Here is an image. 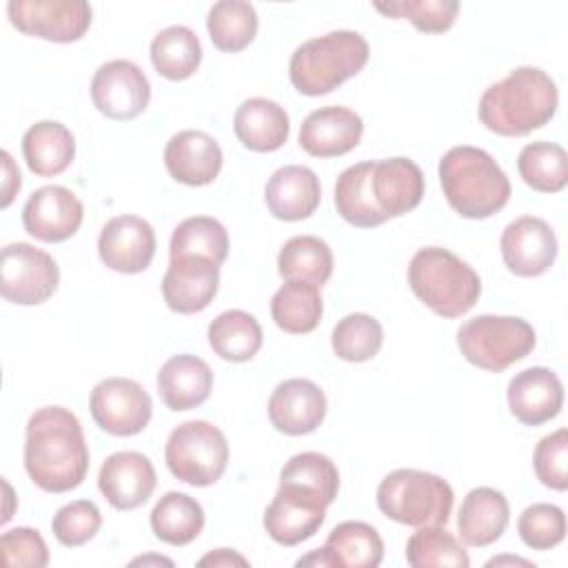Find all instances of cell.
<instances>
[{"label":"cell","instance_id":"1","mask_svg":"<svg viewBox=\"0 0 568 568\" xmlns=\"http://www.w3.org/2000/svg\"><path fill=\"white\" fill-rule=\"evenodd\" d=\"M24 468L44 493H67L84 481L89 448L82 424L69 408L44 406L29 417Z\"/></svg>","mask_w":568,"mask_h":568},{"label":"cell","instance_id":"2","mask_svg":"<svg viewBox=\"0 0 568 568\" xmlns=\"http://www.w3.org/2000/svg\"><path fill=\"white\" fill-rule=\"evenodd\" d=\"M555 80L537 67H517L479 98L481 124L504 138H521L548 124L557 111Z\"/></svg>","mask_w":568,"mask_h":568},{"label":"cell","instance_id":"3","mask_svg":"<svg viewBox=\"0 0 568 568\" xmlns=\"http://www.w3.org/2000/svg\"><path fill=\"white\" fill-rule=\"evenodd\" d=\"M439 182L448 204L468 220H486L510 200V180L490 153L453 146L439 160Z\"/></svg>","mask_w":568,"mask_h":568},{"label":"cell","instance_id":"4","mask_svg":"<svg viewBox=\"0 0 568 568\" xmlns=\"http://www.w3.org/2000/svg\"><path fill=\"white\" fill-rule=\"evenodd\" d=\"M371 49L362 33L339 29L302 42L288 62L291 84L302 95H324L357 75L368 62Z\"/></svg>","mask_w":568,"mask_h":568},{"label":"cell","instance_id":"5","mask_svg":"<svg viewBox=\"0 0 568 568\" xmlns=\"http://www.w3.org/2000/svg\"><path fill=\"white\" fill-rule=\"evenodd\" d=\"M408 284L433 313L448 320L466 315L481 293L475 268L442 246H424L410 257Z\"/></svg>","mask_w":568,"mask_h":568},{"label":"cell","instance_id":"6","mask_svg":"<svg viewBox=\"0 0 568 568\" xmlns=\"http://www.w3.org/2000/svg\"><path fill=\"white\" fill-rule=\"evenodd\" d=\"M453 501L450 484L426 470L397 468L377 486V508L404 526H446Z\"/></svg>","mask_w":568,"mask_h":568},{"label":"cell","instance_id":"7","mask_svg":"<svg viewBox=\"0 0 568 568\" xmlns=\"http://www.w3.org/2000/svg\"><path fill=\"white\" fill-rule=\"evenodd\" d=\"M535 344V328L513 315H477L457 331V346L466 362L490 373H501L524 359Z\"/></svg>","mask_w":568,"mask_h":568},{"label":"cell","instance_id":"8","mask_svg":"<svg viewBox=\"0 0 568 568\" xmlns=\"http://www.w3.org/2000/svg\"><path fill=\"white\" fill-rule=\"evenodd\" d=\"M164 459L171 475L189 486L215 484L229 464V444L224 433L204 419L178 424L164 446Z\"/></svg>","mask_w":568,"mask_h":568},{"label":"cell","instance_id":"9","mask_svg":"<svg viewBox=\"0 0 568 568\" xmlns=\"http://www.w3.org/2000/svg\"><path fill=\"white\" fill-rule=\"evenodd\" d=\"M60 282L55 260L33 244L13 242L2 248L0 293L7 302L36 306L47 302Z\"/></svg>","mask_w":568,"mask_h":568},{"label":"cell","instance_id":"10","mask_svg":"<svg viewBox=\"0 0 568 568\" xmlns=\"http://www.w3.org/2000/svg\"><path fill=\"white\" fill-rule=\"evenodd\" d=\"M7 16L20 33L60 44L80 40L91 27L84 0H11Z\"/></svg>","mask_w":568,"mask_h":568},{"label":"cell","instance_id":"11","mask_svg":"<svg viewBox=\"0 0 568 568\" xmlns=\"http://www.w3.org/2000/svg\"><path fill=\"white\" fill-rule=\"evenodd\" d=\"M93 422L109 435L131 437L142 433L153 415L151 395L129 377L98 382L89 399Z\"/></svg>","mask_w":568,"mask_h":568},{"label":"cell","instance_id":"12","mask_svg":"<svg viewBox=\"0 0 568 568\" xmlns=\"http://www.w3.org/2000/svg\"><path fill=\"white\" fill-rule=\"evenodd\" d=\"M91 100L111 120H133L149 106L151 84L135 62L109 60L93 73Z\"/></svg>","mask_w":568,"mask_h":568},{"label":"cell","instance_id":"13","mask_svg":"<svg viewBox=\"0 0 568 568\" xmlns=\"http://www.w3.org/2000/svg\"><path fill=\"white\" fill-rule=\"evenodd\" d=\"M326 506L317 493L280 484L273 501L264 510V528L273 541L297 546L320 530L326 519Z\"/></svg>","mask_w":568,"mask_h":568},{"label":"cell","instance_id":"14","mask_svg":"<svg viewBox=\"0 0 568 568\" xmlns=\"http://www.w3.org/2000/svg\"><path fill=\"white\" fill-rule=\"evenodd\" d=\"M84 206L73 191L60 184L40 186L22 206L24 231L40 242H64L73 237L82 224Z\"/></svg>","mask_w":568,"mask_h":568},{"label":"cell","instance_id":"15","mask_svg":"<svg viewBox=\"0 0 568 568\" xmlns=\"http://www.w3.org/2000/svg\"><path fill=\"white\" fill-rule=\"evenodd\" d=\"M98 255L115 273H142L155 255V231L144 217L115 215L100 231Z\"/></svg>","mask_w":568,"mask_h":568},{"label":"cell","instance_id":"16","mask_svg":"<svg viewBox=\"0 0 568 568\" xmlns=\"http://www.w3.org/2000/svg\"><path fill=\"white\" fill-rule=\"evenodd\" d=\"M504 264L519 277L546 273L557 257V237L550 224L535 215L513 220L499 240Z\"/></svg>","mask_w":568,"mask_h":568},{"label":"cell","instance_id":"17","mask_svg":"<svg viewBox=\"0 0 568 568\" xmlns=\"http://www.w3.org/2000/svg\"><path fill=\"white\" fill-rule=\"evenodd\" d=\"M220 286V264L186 255L173 257L162 277V295L173 313L191 315L204 311Z\"/></svg>","mask_w":568,"mask_h":568},{"label":"cell","instance_id":"18","mask_svg":"<svg viewBox=\"0 0 568 568\" xmlns=\"http://www.w3.org/2000/svg\"><path fill=\"white\" fill-rule=\"evenodd\" d=\"M158 484L151 459L135 450H120L104 459L98 488L115 510H133L149 501Z\"/></svg>","mask_w":568,"mask_h":568},{"label":"cell","instance_id":"19","mask_svg":"<svg viewBox=\"0 0 568 568\" xmlns=\"http://www.w3.org/2000/svg\"><path fill=\"white\" fill-rule=\"evenodd\" d=\"M324 417L326 395L311 379H284L268 397V419L275 430L284 435H308L324 422Z\"/></svg>","mask_w":568,"mask_h":568},{"label":"cell","instance_id":"20","mask_svg":"<svg viewBox=\"0 0 568 568\" xmlns=\"http://www.w3.org/2000/svg\"><path fill=\"white\" fill-rule=\"evenodd\" d=\"M371 195L384 220L413 211L424 197V173L408 158L371 160Z\"/></svg>","mask_w":568,"mask_h":568},{"label":"cell","instance_id":"21","mask_svg":"<svg viewBox=\"0 0 568 568\" xmlns=\"http://www.w3.org/2000/svg\"><path fill=\"white\" fill-rule=\"evenodd\" d=\"M364 133L362 118L348 106H322L300 126V146L313 158H337L353 151Z\"/></svg>","mask_w":568,"mask_h":568},{"label":"cell","instance_id":"22","mask_svg":"<svg viewBox=\"0 0 568 568\" xmlns=\"http://www.w3.org/2000/svg\"><path fill=\"white\" fill-rule=\"evenodd\" d=\"M508 408L526 426H541L555 419L564 404V386L557 373L546 366L519 371L508 382Z\"/></svg>","mask_w":568,"mask_h":568},{"label":"cell","instance_id":"23","mask_svg":"<svg viewBox=\"0 0 568 568\" xmlns=\"http://www.w3.org/2000/svg\"><path fill=\"white\" fill-rule=\"evenodd\" d=\"M222 160L217 140L195 129L175 133L164 149V166L169 175L186 186L211 184L220 175Z\"/></svg>","mask_w":568,"mask_h":568},{"label":"cell","instance_id":"24","mask_svg":"<svg viewBox=\"0 0 568 568\" xmlns=\"http://www.w3.org/2000/svg\"><path fill=\"white\" fill-rule=\"evenodd\" d=\"M322 189L315 171L302 164L280 166L266 182L264 200L273 217L284 222L306 220L320 206Z\"/></svg>","mask_w":568,"mask_h":568},{"label":"cell","instance_id":"25","mask_svg":"<svg viewBox=\"0 0 568 568\" xmlns=\"http://www.w3.org/2000/svg\"><path fill=\"white\" fill-rule=\"evenodd\" d=\"M213 388V371L195 355L169 357L158 373V393L169 410L182 413L202 406Z\"/></svg>","mask_w":568,"mask_h":568},{"label":"cell","instance_id":"26","mask_svg":"<svg viewBox=\"0 0 568 568\" xmlns=\"http://www.w3.org/2000/svg\"><path fill=\"white\" fill-rule=\"evenodd\" d=\"M510 521V506L504 493L479 486L473 488L459 508L457 528L464 544L481 548L495 544Z\"/></svg>","mask_w":568,"mask_h":568},{"label":"cell","instance_id":"27","mask_svg":"<svg viewBox=\"0 0 568 568\" xmlns=\"http://www.w3.org/2000/svg\"><path fill=\"white\" fill-rule=\"evenodd\" d=\"M233 131L237 140L257 153L277 151L291 131L288 113L268 98L244 100L233 115Z\"/></svg>","mask_w":568,"mask_h":568},{"label":"cell","instance_id":"28","mask_svg":"<svg viewBox=\"0 0 568 568\" xmlns=\"http://www.w3.org/2000/svg\"><path fill=\"white\" fill-rule=\"evenodd\" d=\"M22 155L31 173L40 178H53L71 166L75 158V138L64 124L55 120H42L24 131Z\"/></svg>","mask_w":568,"mask_h":568},{"label":"cell","instance_id":"29","mask_svg":"<svg viewBox=\"0 0 568 568\" xmlns=\"http://www.w3.org/2000/svg\"><path fill=\"white\" fill-rule=\"evenodd\" d=\"M337 568H375L384 559V541L379 532L364 521L337 524L322 546Z\"/></svg>","mask_w":568,"mask_h":568},{"label":"cell","instance_id":"30","mask_svg":"<svg viewBox=\"0 0 568 568\" xmlns=\"http://www.w3.org/2000/svg\"><path fill=\"white\" fill-rule=\"evenodd\" d=\"M277 271L284 282L324 286L333 273V251L315 235H295L280 248Z\"/></svg>","mask_w":568,"mask_h":568},{"label":"cell","instance_id":"31","mask_svg":"<svg viewBox=\"0 0 568 568\" xmlns=\"http://www.w3.org/2000/svg\"><path fill=\"white\" fill-rule=\"evenodd\" d=\"M204 528V510L197 499L186 493L169 490L151 510V530L171 546H186Z\"/></svg>","mask_w":568,"mask_h":568},{"label":"cell","instance_id":"32","mask_svg":"<svg viewBox=\"0 0 568 568\" xmlns=\"http://www.w3.org/2000/svg\"><path fill=\"white\" fill-rule=\"evenodd\" d=\"M262 339L260 322L240 308L224 311L209 324V346L226 362L253 359L262 348Z\"/></svg>","mask_w":568,"mask_h":568},{"label":"cell","instance_id":"33","mask_svg":"<svg viewBox=\"0 0 568 568\" xmlns=\"http://www.w3.org/2000/svg\"><path fill=\"white\" fill-rule=\"evenodd\" d=\"M202 62V44L184 24H171L151 40V64L166 80L191 78Z\"/></svg>","mask_w":568,"mask_h":568},{"label":"cell","instance_id":"34","mask_svg":"<svg viewBox=\"0 0 568 568\" xmlns=\"http://www.w3.org/2000/svg\"><path fill=\"white\" fill-rule=\"evenodd\" d=\"M324 313L320 286L286 282L271 297V317L284 333L306 335L317 328Z\"/></svg>","mask_w":568,"mask_h":568},{"label":"cell","instance_id":"35","mask_svg":"<svg viewBox=\"0 0 568 568\" xmlns=\"http://www.w3.org/2000/svg\"><path fill=\"white\" fill-rule=\"evenodd\" d=\"M211 42L226 53L246 49L257 36V13L251 2L220 0L211 7L206 18Z\"/></svg>","mask_w":568,"mask_h":568},{"label":"cell","instance_id":"36","mask_svg":"<svg viewBox=\"0 0 568 568\" xmlns=\"http://www.w3.org/2000/svg\"><path fill=\"white\" fill-rule=\"evenodd\" d=\"M371 160L344 169L335 182V209L357 229H373L386 220L377 213L371 195Z\"/></svg>","mask_w":568,"mask_h":568},{"label":"cell","instance_id":"37","mask_svg":"<svg viewBox=\"0 0 568 568\" xmlns=\"http://www.w3.org/2000/svg\"><path fill=\"white\" fill-rule=\"evenodd\" d=\"M171 260L173 257H186V255H197L206 257L215 264H222L229 255V233L222 222L209 215H193L182 220L169 244Z\"/></svg>","mask_w":568,"mask_h":568},{"label":"cell","instance_id":"38","mask_svg":"<svg viewBox=\"0 0 568 568\" xmlns=\"http://www.w3.org/2000/svg\"><path fill=\"white\" fill-rule=\"evenodd\" d=\"M521 180L539 193H559L568 184V155L561 144L530 142L517 158Z\"/></svg>","mask_w":568,"mask_h":568},{"label":"cell","instance_id":"39","mask_svg":"<svg viewBox=\"0 0 568 568\" xmlns=\"http://www.w3.org/2000/svg\"><path fill=\"white\" fill-rule=\"evenodd\" d=\"M384 342L382 324L368 313H348L344 315L333 333L331 346L333 353L344 362H368L373 359Z\"/></svg>","mask_w":568,"mask_h":568},{"label":"cell","instance_id":"40","mask_svg":"<svg viewBox=\"0 0 568 568\" xmlns=\"http://www.w3.org/2000/svg\"><path fill=\"white\" fill-rule=\"evenodd\" d=\"M406 561L413 568H468L470 559L464 546L442 526H422L406 541Z\"/></svg>","mask_w":568,"mask_h":568},{"label":"cell","instance_id":"41","mask_svg":"<svg viewBox=\"0 0 568 568\" xmlns=\"http://www.w3.org/2000/svg\"><path fill=\"white\" fill-rule=\"evenodd\" d=\"M280 484H293L304 490L317 493L328 506L335 501L339 490V473L331 457L306 450L293 455L280 470Z\"/></svg>","mask_w":568,"mask_h":568},{"label":"cell","instance_id":"42","mask_svg":"<svg viewBox=\"0 0 568 568\" xmlns=\"http://www.w3.org/2000/svg\"><path fill=\"white\" fill-rule=\"evenodd\" d=\"M373 9L388 18H406L424 33H444L455 24L459 2L455 0H395L373 2Z\"/></svg>","mask_w":568,"mask_h":568},{"label":"cell","instance_id":"43","mask_svg":"<svg viewBox=\"0 0 568 568\" xmlns=\"http://www.w3.org/2000/svg\"><path fill=\"white\" fill-rule=\"evenodd\" d=\"M521 541L532 550H550L566 537V515L555 504H532L517 519Z\"/></svg>","mask_w":568,"mask_h":568},{"label":"cell","instance_id":"44","mask_svg":"<svg viewBox=\"0 0 568 568\" xmlns=\"http://www.w3.org/2000/svg\"><path fill=\"white\" fill-rule=\"evenodd\" d=\"M100 526H102V513L89 499H75L71 504H64L62 508H58V513L51 519L53 537L69 548L82 546L89 539H93Z\"/></svg>","mask_w":568,"mask_h":568},{"label":"cell","instance_id":"45","mask_svg":"<svg viewBox=\"0 0 568 568\" xmlns=\"http://www.w3.org/2000/svg\"><path fill=\"white\" fill-rule=\"evenodd\" d=\"M537 479L552 490L568 488V430L557 428L555 433L539 439L532 455Z\"/></svg>","mask_w":568,"mask_h":568},{"label":"cell","instance_id":"46","mask_svg":"<svg viewBox=\"0 0 568 568\" xmlns=\"http://www.w3.org/2000/svg\"><path fill=\"white\" fill-rule=\"evenodd\" d=\"M4 564L11 568H44L49 564V548L42 535L29 526H18L0 537Z\"/></svg>","mask_w":568,"mask_h":568},{"label":"cell","instance_id":"47","mask_svg":"<svg viewBox=\"0 0 568 568\" xmlns=\"http://www.w3.org/2000/svg\"><path fill=\"white\" fill-rule=\"evenodd\" d=\"M20 171L9 151H2V209H7L20 191Z\"/></svg>","mask_w":568,"mask_h":568},{"label":"cell","instance_id":"48","mask_svg":"<svg viewBox=\"0 0 568 568\" xmlns=\"http://www.w3.org/2000/svg\"><path fill=\"white\" fill-rule=\"evenodd\" d=\"M200 566H248V559L242 557L237 550H229V548H217L209 555H204L200 561Z\"/></svg>","mask_w":568,"mask_h":568},{"label":"cell","instance_id":"49","mask_svg":"<svg viewBox=\"0 0 568 568\" xmlns=\"http://www.w3.org/2000/svg\"><path fill=\"white\" fill-rule=\"evenodd\" d=\"M295 566H315V568H333V566H331V559H328V555L324 552V548H317V550L308 552L306 557H300V559L295 561Z\"/></svg>","mask_w":568,"mask_h":568},{"label":"cell","instance_id":"50","mask_svg":"<svg viewBox=\"0 0 568 568\" xmlns=\"http://www.w3.org/2000/svg\"><path fill=\"white\" fill-rule=\"evenodd\" d=\"M504 564H519V566H532L528 559L521 557H493L490 561H486V566H504Z\"/></svg>","mask_w":568,"mask_h":568},{"label":"cell","instance_id":"51","mask_svg":"<svg viewBox=\"0 0 568 568\" xmlns=\"http://www.w3.org/2000/svg\"><path fill=\"white\" fill-rule=\"evenodd\" d=\"M138 564H166V566H173V561L171 559H166V557H138V559H133L131 561V566H138Z\"/></svg>","mask_w":568,"mask_h":568}]
</instances>
